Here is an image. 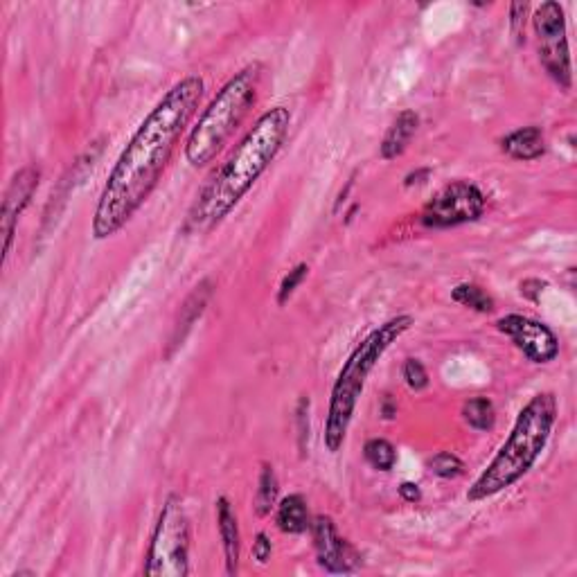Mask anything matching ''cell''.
Segmentation results:
<instances>
[{"label": "cell", "mask_w": 577, "mask_h": 577, "mask_svg": "<svg viewBox=\"0 0 577 577\" xmlns=\"http://www.w3.org/2000/svg\"><path fill=\"white\" fill-rule=\"evenodd\" d=\"M206 82L199 75H185L133 131L127 147L115 161L97 199L91 235L97 242L115 237L136 217L161 183L181 136L199 111Z\"/></svg>", "instance_id": "1"}, {"label": "cell", "mask_w": 577, "mask_h": 577, "mask_svg": "<svg viewBox=\"0 0 577 577\" xmlns=\"http://www.w3.org/2000/svg\"><path fill=\"white\" fill-rule=\"evenodd\" d=\"M289 129L291 111L287 106H273L264 111L199 192L185 219V230L194 235L215 230L273 165L289 138Z\"/></svg>", "instance_id": "2"}, {"label": "cell", "mask_w": 577, "mask_h": 577, "mask_svg": "<svg viewBox=\"0 0 577 577\" xmlns=\"http://www.w3.org/2000/svg\"><path fill=\"white\" fill-rule=\"evenodd\" d=\"M557 415L559 404L555 393L546 390V393L532 395L514 420L510 436L505 438L501 449L496 451V456L476 478L474 485L469 487L467 501L481 503L494 499L501 492L510 490L512 485H517L523 476H528L548 447Z\"/></svg>", "instance_id": "3"}, {"label": "cell", "mask_w": 577, "mask_h": 577, "mask_svg": "<svg viewBox=\"0 0 577 577\" xmlns=\"http://www.w3.org/2000/svg\"><path fill=\"white\" fill-rule=\"evenodd\" d=\"M415 325L411 314H399L388 318L386 323L375 327L366 339L357 343V348L350 352V357L343 361V366L336 375V381L330 393V406H327L323 442L330 454H339L348 438L350 424L357 413L359 399L363 388L368 384L370 372L377 368V363L384 359V354L393 348L402 336Z\"/></svg>", "instance_id": "4"}, {"label": "cell", "mask_w": 577, "mask_h": 577, "mask_svg": "<svg viewBox=\"0 0 577 577\" xmlns=\"http://www.w3.org/2000/svg\"><path fill=\"white\" fill-rule=\"evenodd\" d=\"M262 82V64L244 66L228 82L219 88L210 104L203 109L199 120L188 133L185 140V161L194 170L208 167L219 156L235 131L242 127L257 102Z\"/></svg>", "instance_id": "5"}, {"label": "cell", "mask_w": 577, "mask_h": 577, "mask_svg": "<svg viewBox=\"0 0 577 577\" xmlns=\"http://www.w3.org/2000/svg\"><path fill=\"white\" fill-rule=\"evenodd\" d=\"M142 571L154 577L190 575V519L179 494H170L163 501Z\"/></svg>", "instance_id": "6"}, {"label": "cell", "mask_w": 577, "mask_h": 577, "mask_svg": "<svg viewBox=\"0 0 577 577\" xmlns=\"http://www.w3.org/2000/svg\"><path fill=\"white\" fill-rule=\"evenodd\" d=\"M532 28H535L541 66H544L548 77L564 93H568L573 88V66L571 50H568L564 7L555 0L541 3L532 14Z\"/></svg>", "instance_id": "7"}, {"label": "cell", "mask_w": 577, "mask_h": 577, "mask_svg": "<svg viewBox=\"0 0 577 577\" xmlns=\"http://www.w3.org/2000/svg\"><path fill=\"white\" fill-rule=\"evenodd\" d=\"M487 210L485 192L472 181H454L438 190L420 212L422 226L445 230L472 224Z\"/></svg>", "instance_id": "8"}, {"label": "cell", "mask_w": 577, "mask_h": 577, "mask_svg": "<svg viewBox=\"0 0 577 577\" xmlns=\"http://www.w3.org/2000/svg\"><path fill=\"white\" fill-rule=\"evenodd\" d=\"M496 330L508 336L514 348L537 366H548L559 357L557 334L537 318L508 314L496 321Z\"/></svg>", "instance_id": "9"}, {"label": "cell", "mask_w": 577, "mask_h": 577, "mask_svg": "<svg viewBox=\"0 0 577 577\" xmlns=\"http://www.w3.org/2000/svg\"><path fill=\"white\" fill-rule=\"evenodd\" d=\"M309 532H312L316 559L323 571L332 575H348L357 571L361 564V555L348 539L339 535V528H336L332 517L318 514V517L312 519Z\"/></svg>", "instance_id": "10"}, {"label": "cell", "mask_w": 577, "mask_h": 577, "mask_svg": "<svg viewBox=\"0 0 577 577\" xmlns=\"http://www.w3.org/2000/svg\"><path fill=\"white\" fill-rule=\"evenodd\" d=\"M39 185H41V167H37L34 163L21 167V170L12 176L10 185H7L5 197H3V219H0V224H3V235H5L3 260L10 257L16 226H19V219L25 212V208L32 203Z\"/></svg>", "instance_id": "11"}, {"label": "cell", "mask_w": 577, "mask_h": 577, "mask_svg": "<svg viewBox=\"0 0 577 577\" xmlns=\"http://www.w3.org/2000/svg\"><path fill=\"white\" fill-rule=\"evenodd\" d=\"M212 294H215V282H212L210 278H203L197 287L190 291V296L183 300V305L179 309V314H176V321L172 327V336H170V345H167L165 359H172L174 352L181 348L185 339H188L192 327L197 325L203 312H206Z\"/></svg>", "instance_id": "12"}, {"label": "cell", "mask_w": 577, "mask_h": 577, "mask_svg": "<svg viewBox=\"0 0 577 577\" xmlns=\"http://www.w3.org/2000/svg\"><path fill=\"white\" fill-rule=\"evenodd\" d=\"M217 512V528L221 537V548H224L226 557V573L237 575L239 571V555H242V535H239V521L237 512L230 503L228 496H219L215 503Z\"/></svg>", "instance_id": "13"}, {"label": "cell", "mask_w": 577, "mask_h": 577, "mask_svg": "<svg viewBox=\"0 0 577 577\" xmlns=\"http://www.w3.org/2000/svg\"><path fill=\"white\" fill-rule=\"evenodd\" d=\"M501 152L519 163H532L546 154V136L544 129L537 124L514 129L501 140Z\"/></svg>", "instance_id": "14"}, {"label": "cell", "mask_w": 577, "mask_h": 577, "mask_svg": "<svg viewBox=\"0 0 577 577\" xmlns=\"http://www.w3.org/2000/svg\"><path fill=\"white\" fill-rule=\"evenodd\" d=\"M420 129V115L413 109H404L402 113H397V118L390 122L388 131L384 133L379 145V156L384 161H395V158L402 156L408 145H411L413 136Z\"/></svg>", "instance_id": "15"}, {"label": "cell", "mask_w": 577, "mask_h": 577, "mask_svg": "<svg viewBox=\"0 0 577 577\" xmlns=\"http://www.w3.org/2000/svg\"><path fill=\"white\" fill-rule=\"evenodd\" d=\"M275 526H278L284 535H305L312 526V517H309L307 499L303 494H289L275 505Z\"/></svg>", "instance_id": "16"}, {"label": "cell", "mask_w": 577, "mask_h": 577, "mask_svg": "<svg viewBox=\"0 0 577 577\" xmlns=\"http://www.w3.org/2000/svg\"><path fill=\"white\" fill-rule=\"evenodd\" d=\"M278 496H280V481L278 474L271 463H262L260 469V478H257V490H255V512L260 517H269V514L275 510L278 505Z\"/></svg>", "instance_id": "17"}, {"label": "cell", "mask_w": 577, "mask_h": 577, "mask_svg": "<svg viewBox=\"0 0 577 577\" xmlns=\"http://www.w3.org/2000/svg\"><path fill=\"white\" fill-rule=\"evenodd\" d=\"M451 300L476 314H492L496 309V300L476 282H460L451 289Z\"/></svg>", "instance_id": "18"}, {"label": "cell", "mask_w": 577, "mask_h": 577, "mask_svg": "<svg viewBox=\"0 0 577 577\" xmlns=\"http://www.w3.org/2000/svg\"><path fill=\"white\" fill-rule=\"evenodd\" d=\"M460 415H463V420L469 429L481 431V433L492 431L496 424V408L492 404V399H487V397L467 399Z\"/></svg>", "instance_id": "19"}, {"label": "cell", "mask_w": 577, "mask_h": 577, "mask_svg": "<svg viewBox=\"0 0 577 577\" xmlns=\"http://www.w3.org/2000/svg\"><path fill=\"white\" fill-rule=\"evenodd\" d=\"M363 458L377 472H393L397 465V449L386 438H370L363 445Z\"/></svg>", "instance_id": "20"}, {"label": "cell", "mask_w": 577, "mask_h": 577, "mask_svg": "<svg viewBox=\"0 0 577 577\" xmlns=\"http://www.w3.org/2000/svg\"><path fill=\"white\" fill-rule=\"evenodd\" d=\"M426 467H429L431 474L445 478V481H449V478H458L465 472V463L456 454H451V451H440V454L429 458L426 460Z\"/></svg>", "instance_id": "21"}, {"label": "cell", "mask_w": 577, "mask_h": 577, "mask_svg": "<svg viewBox=\"0 0 577 577\" xmlns=\"http://www.w3.org/2000/svg\"><path fill=\"white\" fill-rule=\"evenodd\" d=\"M307 275H309V266L305 262H298L296 266H291L289 273H284V278L280 280V287H278V305L280 307L289 303V298L296 294V289L305 282Z\"/></svg>", "instance_id": "22"}, {"label": "cell", "mask_w": 577, "mask_h": 577, "mask_svg": "<svg viewBox=\"0 0 577 577\" xmlns=\"http://www.w3.org/2000/svg\"><path fill=\"white\" fill-rule=\"evenodd\" d=\"M402 377L406 381V386L415 390V393H420L426 386H429V372H426L424 363L420 359H406L404 361V368H402Z\"/></svg>", "instance_id": "23"}, {"label": "cell", "mask_w": 577, "mask_h": 577, "mask_svg": "<svg viewBox=\"0 0 577 577\" xmlns=\"http://www.w3.org/2000/svg\"><path fill=\"white\" fill-rule=\"evenodd\" d=\"M530 5L528 3H514L510 5V30L514 37L521 41L523 37V28H526V19H528Z\"/></svg>", "instance_id": "24"}, {"label": "cell", "mask_w": 577, "mask_h": 577, "mask_svg": "<svg viewBox=\"0 0 577 577\" xmlns=\"http://www.w3.org/2000/svg\"><path fill=\"white\" fill-rule=\"evenodd\" d=\"M273 555V544L271 537L266 532H257V537L253 541V559L257 564H269V559Z\"/></svg>", "instance_id": "25"}, {"label": "cell", "mask_w": 577, "mask_h": 577, "mask_svg": "<svg viewBox=\"0 0 577 577\" xmlns=\"http://www.w3.org/2000/svg\"><path fill=\"white\" fill-rule=\"evenodd\" d=\"M298 424H300V449H305V438H309V397H303L298 402Z\"/></svg>", "instance_id": "26"}, {"label": "cell", "mask_w": 577, "mask_h": 577, "mask_svg": "<svg viewBox=\"0 0 577 577\" xmlns=\"http://www.w3.org/2000/svg\"><path fill=\"white\" fill-rule=\"evenodd\" d=\"M544 287H548V282H544V280H537V278L523 280L521 282V294L526 296L528 300H532V303H537L539 296H541V291H544Z\"/></svg>", "instance_id": "27"}, {"label": "cell", "mask_w": 577, "mask_h": 577, "mask_svg": "<svg viewBox=\"0 0 577 577\" xmlns=\"http://www.w3.org/2000/svg\"><path fill=\"white\" fill-rule=\"evenodd\" d=\"M399 496H402V501H406V503H420L422 501V490H420V485H417V483L406 481V483L399 485Z\"/></svg>", "instance_id": "28"}, {"label": "cell", "mask_w": 577, "mask_h": 577, "mask_svg": "<svg viewBox=\"0 0 577 577\" xmlns=\"http://www.w3.org/2000/svg\"><path fill=\"white\" fill-rule=\"evenodd\" d=\"M381 415H384L386 420H393V417L397 415V404L393 402V397L390 395L384 397V404H381Z\"/></svg>", "instance_id": "29"}, {"label": "cell", "mask_w": 577, "mask_h": 577, "mask_svg": "<svg viewBox=\"0 0 577 577\" xmlns=\"http://www.w3.org/2000/svg\"><path fill=\"white\" fill-rule=\"evenodd\" d=\"M431 172L429 170H420V172H413V174H408L406 176V188H411V185H417V183H424L422 179H426V176H429Z\"/></svg>", "instance_id": "30"}]
</instances>
